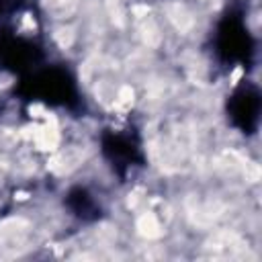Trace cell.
Instances as JSON below:
<instances>
[{
  "label": "cell",
  "instance_id": "obj_1",
  "mask_svg": "<svg viewBox=\"0 0 262 262\" xmlns=\"http://www.w3.org/2000/svg\"><path fill=\"white\" fill-rule=\"evenodd\" d=\"M231 117L237 121V125L246 131H250L256 125L258 119V94L250 88L237 92L233 96V106H231Z\"/></svg>",
  "mask_w": 262,
  "mask_h": 262
},
{
  "label": "cell",
  "instance_id": "obj_2",
  "mask_svg": "<svg viewBox=\"0 0 262 262\" xmlns=\"http://www.w3.org/2000/svg\"><path fill=\"white\" fill-rule=\"evenodd\" d=\"M4 4H6V0H0V12H2V8H4Z\"/></svg>",
  "mask_w": 262,
  "mask_h": 262
}]
</instances>
